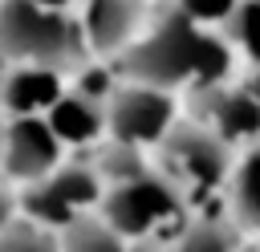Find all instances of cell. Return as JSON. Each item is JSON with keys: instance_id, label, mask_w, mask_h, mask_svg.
<instances>
[{"instance_id": "cell-1", "label": "cell", "mask_w": 260, "mask_h": 252, "mask_svg": "<svg viewBox=\"0 0 260 252\" xmlns=\"http://www.w3.org/2000/svg\"><path fill=\"white\" fill-rule=\"evenodd\" d=\"M228 69H232L228 41L203 33L179 8L167 12L126 53V73L134 81H146V85H158V89H175V85L207 89V85H219L228 77Z\"/></svg>"}, {"instance_id": "cell-2", "label": "cell", "mask_w": 260, "mask_h": 252, "mask_svg": "<svg viewBox=\"0 0 260 252\" xmlns=\"http://www.w3.org/2000/svg\"><path fill=\"white\" fill-rule=\"evenodd\" d=\"M102 219L122 240L171 244L187 228V199L167 175L142 171L126 183H114L110 195H102Z\"/></svg>"}, {"instance_id": "cell-3", "label": "cell", "mask_w": 260, "mask_h": 252, "mask_svg": "<svg viewBox=\"0 0 260 252\" xmlns=\"http://www.w3.org/2000/svg\"><path fill=\"white\" fill-rule=\"evenodd\" d=\"M81 24H73L57 8H41L32 0L0 4V53L12 61L65 65L81 53Z\"/></svg>"}, {"instance_id": "cell-4", "label": "cell", "mask_w": 260, "mask_h": 252, "mask_svg": "<svg viewBox=\"0 0 260 252\" xmlns=\"http://www.w3.org/2000/svg\"><path fill=\"white\" fill-rule=\"evenodd\" d=\"M162 163L167 179L179 187L183 199H211L228 183V142L215 138L207 126H171L162 138Z\"/></svg>"}, {"instance_id": "cell-5", "label": "cell", "mask_w": 260, "mask_h": 252, "mask_svg": "<svg viewBox=\"0 0 260 252\" xmlns=\"http://www.w3.org/2000/svg\"><path fill=\"white\" fill-rule=\"evenodd\" d=\"M106 126L114 130L118 142H130V146L162 142L167 130L175 126V102L167 89L146 85V81L118 85L106 102Z\"/></svg>"}, {"instance_id": "cell-6", "label": "cell", "mask_w": 260, "mask_h": 252, "mask_svg": "<svg viewBox=\"0 0 260 252\" xmlns=\"http://www.w3.org/2000/svg\"><path fill=\"white\" fill-rule=\"evenodd\" d=\"M0 159H4L8 179L37 183L57 167L61 142H57V134L49 130V122L41 114H12L8 130L0 134Z\"/></svg>"}, {"instance_id": "cell-7", "label": "cell", "mask_w": 260, "mask_h": 252, "mask_svg": "<svg viewBox=\"0 0 260 252\" xmlns=\"http://www.w3.org/2000/svg\"><path fill=\"white\" fill-rule=\"evenodd\" d=\"M199 118L223 142H252V138H260V106H256V98L244 85L240 89H219V85L199 89Z\"/></svg>"}, {"instance_id": "cell-8", "label": "cell", "mask_w": 260, "mask_h": 252, "mask_svg": "<svg viewBox=\"0 0 260 252\" xmlns=\"http://www.w3.org/2000/svg\"><path fill=\"white\" fill-rule=\"evenodd\" d=\"M61 73L57 65H37V61H24L16 65L4 85H0V102L12 110V114H45L57 98H61Z\"/></svg>"}, {"instance_id": "cell-9", "label": "cell", "mask_w": 260, "mask_h": 252, "mask_svg": "<svg viewBox=\"0 0 260 252\" xmlns=\"http://www.w3.org/2000/svg\"><path fill=\"white\" fill-rule=\"evenodd\" d=\"M138 4L142 0H89L85 4V16H81V37L98 53L122 49L138 33V16H142Z\"/></svg>"}, {"instance_id": "cell-10", "label": "cell", "mask_w": 260, "mask_h": 252, "mask_svg": "<svg viewBox=\"0 0 260 252\" xmlns=\"http://www.w3.org/2000/svg\"><path fill=\"white\" fill-rule=\"evenodd\" d=\"M45 122L49 130L57 134V142H69V146H85L102 134L106 126V106L85 98V93H61L49 110H45Z\"/></svg>"}, {"instance_id": "cell-11", "label": "cell", "mask_w": 260, "mask_h": 252, "mask_svg": "<svg viewBox=\"0 0 260 252\" xmlns=\"http://www.w3.org/2000/svg\"><path fill=\"white\" fill-rule=\"evenodd\" d=\"M20 207H24L28 224L49 228V232H65V228L77 219V211H73V207L53 191V183H49V179L28 183V187H24V195H20Z\"/></svg>"}, {"instance_id": "cell-12", "label": "cell", "mask_w": 260, "mask_h": 252, "mask_svg": "<svg viewBox=\"0 0 260 252\" xmlns=\"http://www.w3.org/2000/svg\"><path fill=\"white\" fill-rule=\"evenodd\" d=\"M53 183V191L73 207V211H85L93 203H102V175L93 167H53L45 175Z\"/></svg>"}, {"instance_id": "cell-13", "label": "cell", "mask_w": 260, "mask_h": 252, "mask_svg": "<svg viewBox=\"0 0 260 252\" xmlns=\"http://www.w3.org/2000/svg\"><path fill=\"white\" fill-rule=\"evenodd\" d=\"M232 207H236V215H240L244 228L260 232V146L232 175Z\"/></svg>"}, {"instance_id": "cell-14", "label": "cell", "mask_w": 260, "mask_h": 252, "mask_svg": "<svg viewBox=\"0 0 260 252\" xmlns=\"http://www.w3.org/2000/svg\"><path fill=\"white\" fill-rule=\"evenodd\" d=\"M61 252H126V244L106 219H73L65 228Z\"/></svg>"}, {"instance_id": "cell-15", "label": "cell", "mask_w": 260, "mask_h": 252, "mask_svg": "<svg viewBox=\"0 0 260 252\" xmlns=\"http://www.w3.org/2000/svg\"><path fill=\"white\" fill-rule=\"evenodd\" d=\"M167 252H236V232L215 219H199V224H187Z\"/></svg>"}, {"instance_id": "cell-16", "label": "cell", "mask_w": 260, "mask_h": 252, "mask_svg": "<svg viewBox=\"0 0 260 252\" xmlns=\"http://www.w3.org/2000/svg\"><path fill=\"white\" fill-rule=\"evenodd\" d=\"M93 171H98L102 183H110V187H114V183H126V179H134V175L146 171L142 146H130V142H118V138H114V146L102 150V159H98Z\"/></svg>"}, {"instance_id": "cell-17", "label": "cell", "mask_w": 260, "mask_h": 252, "mask_svg": "<svg viewBox=\"0 0 260 252\" xmlns=\"http://www.w3.org/2000/svg\"><path fill=\"white\" fill-rule=\"evenodd\" d=\"M228 20H232V41L248 53L252 65H260V0L236 4V12H232Z\"/></svg>"}, {"instance_id": "cell-18", "label": "cell", "mask_w": 260, "mask_h": 252, "mask_svg": "<svg viewBox=\"0 0 260 252\" xmlns=\"http://www.w3.org/2000/svg\"><path fill=\"white\" fill-rule=\"evenodd\" d=\"M0 252H57L49 228L37 224H8L0 232Z\"/></svg>"}, {"instance_id": "cell-19", "label": "cell", "mask_w": 260, "mask_h": 252, "mask_svg": "<svg viewBox=\"0 0 260 252\" xmlns=\"http://www.w3.org/2000/svg\"><path fill=\"white\" fill-rule=\"evenodd\" d=\"M114 89H118V81H114V69H110V65H89V69H81V77H77V93H85V98H93V102H110Z\"/></svg>"}, {"instance_id": "cell-20", "label": "cell", "mask_w": 260, "mask_h": 252, "mask_svg": "<svg viewBox=\"0 0 260 252\" xmlns=\"http://www.w3.org/2000/svg\"><path fill=\"white\" fill-rule=\"evenodd\" d=\"M236 4L240 0H179V12L191 16L195 24H215V20H228Z\"/></svg>"}, {"instance_id": "cell-21", "label": "cell", "mask_w": 260, "mask_h": 252, "mask_svg": "<svg viewBox=\"0 0 260 252\" xmlns=\"http://www.w3.org/2000/svg\"><path fill=\"white\" fill-rule=\"evenodd\" d=\"M12 211H16V199H12V195H8L4 187H0V232H4L8 224H12Z\"/></svg>"}, {"instance_id": "cell-22", "label": "cell", "mask_w": 260, "mask_h": 252, "mask_svg": "<svg viewBox=\"0 0 260 252\" xmlns=\"http://www.w3.org/2000/svg\"><path fill=\"white\" fill-rule=\"evenodd\" d=\"M244 89H248V93H252V98H256V106H260V65H256V69H252V77H248V81H244Z\"/></svg>"}, {"instance_id": "cell-23", "label": "cell", "mask_w": 260, "mask_h": 252, "mask_svg": "<svg viewBox=\"0 0 260 252\" xmlns=\"http://www.w3.org/2000/svg\"><path fill=\"white\" fill-rule=\"evenodd\" d=\"M126 252H162V244H150V240H134Z\"/></svg>"}, {"instance_id": "cell-24", "label": "cell", "mask_w": 260, "mask_h": 252, "mask_svg": "<svg viewBox=\"0 0 260 252\" xmlns=\"http://www.w3.org/2000/svg\"><path fill=\"white\" fill-rule=\"evenodd\" d=\"M32 4H41V8H57V12H61V8H69L73 0H32Z\"/></svg>"}]
</instances>
